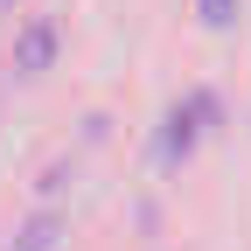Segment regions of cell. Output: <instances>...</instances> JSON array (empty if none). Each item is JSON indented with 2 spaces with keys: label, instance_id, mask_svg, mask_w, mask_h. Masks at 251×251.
Here are the masks:
<instances>
[{
  "label": "cell",
  "instance_id": "cell-1",
  "mask_svg": "<svg viewBox=\"0 0 251 251\" xmlns=\"http://www.w3.org/2000/svg\"><path fill=\"white\" fill-rule=\"evenodd\" d=\"M42 56H49V28H35V35L21 42V63H42Z\"/></svg>",
  "mask_w": 251,
  "mask_h": 251
}]
</instances>
